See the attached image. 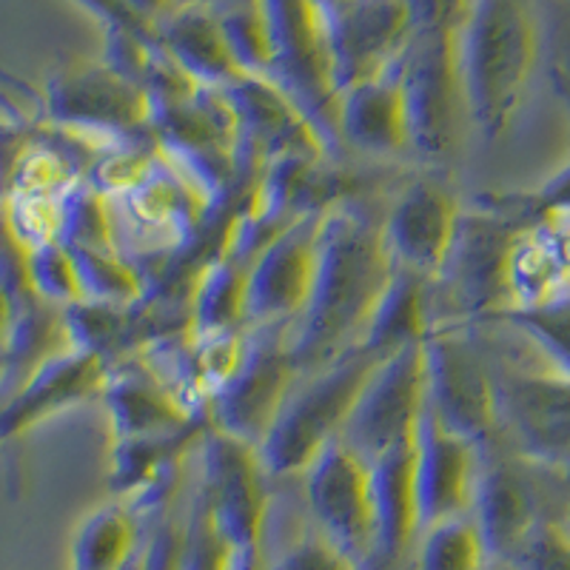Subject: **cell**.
<instances>
[{"label":"cell","mask_w":570,"mask_h":570,"mask_svg":"<svg viewBox=\"0 0 570 570\" xmlns=\"http://www.w3.org/2000/svg\"><path fill=\"white\" fill-rule=\"evenodd\" d=\"M305 505L325 539L363 570L374 559V493L371 465L334 440L303 473Z\"/></svg>","instance_id":"4fadbf2b"},{"label":"cell","mask_w":570,"mask_h":570,"mask_svg":"<svg viewBox=\"0 0 570 570\" xmlns=\"http://www.w3.org/2000/svg\"><path fill=\"white\" fill-rule=\"evenodd\" d=\"M533 471L537 465L508 454L505 448L482 451L468 517L480 531L488 559L511 562L525 539L548 519L542 513V493Z\"/></svg>","instance_id":"9a60e30c"},{"label":"cell","mask_w":570,"mask_h":570,"mask_svg":"<svg viewBox=\"0 0 570 570\" xmlns=\"http://www.w3.org/2000/svg\"><path fill=\"white\" fill-rule=\"evenodd\" d=\"M266 465L257 445L214 431L203 440L200 505L234 553V564L263 562V537L268 522Z\"/></svg>","instance_id":"9c48e42d"},{"label":"cell","mask_w":570,"mask_h":570,"mask_svg":"<svg viewBox=\"0 0 570 570\" xmlns=\"http://www.w3.org/2000/svg\"><path fill=\"white\" fill-rule=\"evenodd\" d=\"M476 325H499V328L517 331L544 365L570 376V294L511 305Z\"/></svg>","instance_id":"d4e9b609"},{"label":"cell","mask_w":570,"mask_h":570,"mask_svg":"<svg viewBox=\"0 0 570 570\" xmlns=\"http://www.w3.org/2000/svg\"><path fill=\"white\" fill-rule=\"evenodd\" d=\"M23 274H27V283L35 297L55 305V308H69V305L83 299L78 268H75V259H71L66 243L52 240L23 254Z\"/></svg>","instance_id":"f1b7e54d"},{"label":"cell","mask_w":570,"mask_h":570,"mask_svg":"<svg viewBox=\"0 0 570 570\" xmlns=\"http://www.w3.org/2000/svg\"><path fill=\"white\" fill-rule=\"evenodd\" d=\"M485 570H517L511 562H499V559H491V562L485 564Z\"/></svg>","instance_id":"836d02e7"},{"label":"cell","mask_w":570,"mask_h":570,"mask_svg":"<svg viewBox=\"0 0 570 570\" xmlns=\"http://www.w3.org/2000/svg\"><path fill=\"white\" fill-rule=\"evenodd\" d=\"M462 206L434 177H416L391 203L383 237L396 268L434 279L454 246Z\"/></svg>","instance_id":"e0dca14e"},{"label":"cell","mask_w":570,"mask_h":570,"mask_svg":"<svg viewBox=\"0 0 570 570\" xmlns=\"http://www.w3.org/2000/svg\"><path fill=\"white\" fill-rule=\"evenodd\" d=\"M3 237H7V226L0 223V252H3Z\"/></svg>","instance_id":"8d00e7d4"},{"label":"cell","mask_w":570,"mask_h":570,"mask_svg":"<svg viewBox=\"0 0 570 570\" xmlns=\"http://www.w3.org/2000/svg\"><path fill=\"white\" fill-rule=\"evenodd\" d=\"M272 35L268 80L288 95L323 131L337 140L340 89L328 43V14L320 0H263Z\"/></svg>","instance_id":"52a82bcc"},{"label":"cell","mask_w":570,"mask_h":570,"mask_svg":"<svg viewBox=\"0 0 570 570\" xmlns=\"http://www.w3.org/2000/svg\"><path fill=\"white\" fill-rule=\"evenodd\" d=\"M266 570H363L348 553H343L337 544L314 531L308 537L288 544L277 559L266 562Z\"/></svg>","instance_id":"4dcf8cb0"},{"label":"cell","mask_w":570,"mask_h":570,"mask_svg":"<svg viewBox=\"0 0 570 570\" xmlns=\"http://www.w3.org/2000/svg\"><path fill=\"white\" fill-rule=\"evenodd\" d=\"M106 374H109V360L91 351L66 348L52 360H46L0 409V442L23 434L46 416L100 394Z\"/></svg>","instance_id":"ac0fdd59"},{"label":"cell","mask_w":570,"mask_h":570,"mask_svg":"<svg viewBox=\"0 0 570 570\" xmlns=\"http://www.w3.org/2000/svg\"><path fill=\"white\" fill-rule=\"evenodd\" d=\"M473 203L502 214L522 232L537 226H551V223H570V160L564 163L557 175L539 183L537 188L482 195Z\"/></svg>","instance_id":"484cf974"},{"label":"cell","mask_w":570,"mask_h":570,"mask_svg":"<svg viewBox=\"0 0 570 570\" xmlns=\"http://www.w3.org/2000/svg\"><path fill=\"white\" fill-rule=\"evenodd\" d=\"M320 3H323L325 9H334V7H340V3H348V0H320Z\"/></svg>","instance_id":"e575fe53"},{"label":"cell","mask_w":570,"mask_h":570,"mask_svg":"<svg viewBox=\"0 0 570 570\" xmlns=\"http://www.w3.org/2000/svg\"><path fill=\"white\" fill-rule=\"evenodd\" d=\"M482 448L460 436L422 405L414 434V497L420 533L471 513Z\"/></svg>","instance_id":"2e32d148"},{"label":"cell","mask_w":570,"mask_h":570,"mask_svg":"<svg viewBox=\"0 0 570 570\" xmlns=\"http://www.w3.org/2000/svg\"><path fill=\"white\" fill-rule=\"evenodd\" d=\"M157 43L203 89H226L246 75L228 46L220 18L206 3L180 0L157 23Z\"/></svg>","instance_id":"44dd1931"},{"label":"cell","mask_w":570,"mask_h":570,"mask_svg":"<svg viewBox=\"0 0 570 570\" xmlns=\"http://www.w3.org/2000/svg\"><path fill=\"white\" fill-rule=\"evenodd\" d=\"M394 274L383 220H371L348 200L331 203L323 214L312 297L285 331L299 374L323 368L363 343Z\"/></svg>","instance_id":"6da1fadb"},{"label":"cell","mask_w":570,"mask_h":570,"mask_svg":"<svg viewBox=\"0 0 570 570\" xmlns=\"http://www.w3.org/2000/svg\"><path fill=\"white\" fill-rule=\"evenodd\" d=\"M43 106L49 124L80 140L120 146L151 135V98L106 60H83L55 71L46 83Z\"/></svg>","instance_id":"ba28073f"},{"label":"cell","mask_w":570,"mask_h":570,"mask_svg":"<svg viewBox=\"0 0 570 570\" xmlns=\"http://www.w3.org/2000/svg\"><path fill=\"white\" fill-rule=\"evenodd\" d=\"M246 274L248 266L240 259L214 257L191 285L188 297V323L191 334H226L246 325Z\"/></svg>","instance_id":"cb8c5ba5"},{"label":"cell","mask_w":570,"mask_h":570,"mask_svg":"<svg viewBox=\"0 0 570 570\" xmlns=\"http://www.w3.org/2000/svg\"><path fill=\"white\" fill-rule=\"evenodd\" d=\"M325 208L299 214L259 248L246 274V328H292L312 297Z\"/></svg>","instance_id":"7c38bea8"},{"label":"cell","mask_w":570,"mask_h":570,"mask_svg":"<svg viewBox=\"0 0 570 570\" xmlns=\"http://www.w3.org/2000/svg\"><path fill=\"white\" fill-rule=\"evenodd\" d=\"M126 3H129V9L137 14V18L151 23L157 32V23L171 12L180 0H126Z\"/></svg>","instance_id":"1f68e13d"},{"label":"cell","mask_w":570,"mask_h":570,"mask_svg":"<svg viewBox=\"0 0 570 570\" xmlns=\"http://www.w3.org/2000/svg\"><path fill=\"white\" fill-rule=\"evenodd\" d=\"M69 248V246H66ZM78 268L80 294L89 303L140 305L146 285L124 252H95V248H69Z\"/></svg>","instance_id":"4316f807"},{"label":"cell","mask_w":570,"mask_h":570,"mask_svg":"<svg viewBox=\"0 0 570 570\" xmlns=\"http://www.w3.org/2000/svg\"><path fill=\"white\" fill-rule=\"evenodd\" d=\"M337 140L368 157L411 155L409 115L396 66L340 95Z\"/></svg>","instance_id":"ffe728a7"},{"label":"cell","mask_w":570,"mask_h":570,"mask_svg":"<svg viewBox=\"0 0 570 570\" xmlns=\"http://www.w3.org/2000/svg\"><path fill=\"white\" fill-rule=\"evenodd\" d=\"M539 55L528 0H471L462 23L460 63L468 124L485 140L511 126L525 100Z\"/></svg>","instance_id":"7a4b0ae2"},{"label":"cell","mask_w":570,"mask_h":570,"mask_svg":"<svg viewBox=\"0 0 570 570\" xmlns=\"http://www.w3.org/2000/svg\"><path fill=\"white\" fill-rule=\"evenodd\" d=\"M425 348V402L442 425L480 445H499L493 360L468 323H431Z\"/></svg>","instance_id":"5b68a950"},{"label":"cell","mask_w":570,"mask_h":570,"mask_svg":"<svg viewBox=\"0 0 570 570\" xmlns=\"http://www.w3.org/2000/svg\"><path fill=\"white\" fill-rule=\"evenodd\" d=\"M383 360L368 348H351L334 363L297 376L257 448L268 476H303L325 445L340 440L351 409Z\"/></svg>","instance_id":"3957f363"},{"label":"cell","mask_w":570,"mask_h":570,"mask_svg":"<svg viewBox=\"0 0 570 570\" xmlns=\"http://www.w3.org/2000/svg\"><path fill=\"white\" fill-rule=\"evenodd\" d=\"M511 564L517 570H570V533L562 519H544Z\"/></svg>","instance_id":"f546056e"},{"label":"cell","mask_w":570,"mask_h":570,"mask_svg":"<svg viewBox=\"0 0 570 570\" xmlns=\"http://www.w3.org/2000/svg\"><path fill=\"white\" fill-rule=\"evenodd\" d=\"M522 228L485 206L462 208L454 246L431 279V323H485L511 308V263Z\"/></svg>","instance_id":"277c9868"},{"label":"cell","mask_w":570,"mask_h":570,"mask_svg":"<svg viewBox=\"0 0 570 570\" xmlns=\"http://www.w3.org/2000/svg\"><path fill=\"white\" fill-rule=\"evenodd\" d=\"M485 544L471 517L448 519L420 533L416 570H485Z\"/></svg>","instance_id":"83f0119b"},{"label":"cell","mask_w":570,"mask_h":570,"mask_svg":"<svg viewBox=\"0 0 570 570\" xmlns=\"http://www.w3.org/2000/svg\"><path fill=\"white\" fill-rule=\"evenodd\" d=\"M140 548V513L120 499L80 522L71 539L69 570H129Z\"/></svg>","instance_id":"603a6c76"},{"label":"cell","mask_w":570,"mask_h":570,"mask_svg":"<svg viewBox=\"0 0 570 570\" xmlns=\"http://www.w3.org/2000/svg\"><path fill=\"white\" fill-rule=\"evenodd\" d=\"M100 396L109 414L111 440L169 434L197 420H208L206 414L188 409L177 391L142 356L117 363L115 368L109 365Z\"/></svg>","instance_id":"d6986e66"},{"label":"cell","mask_w":570,"mask_h":570,"mask_svg":"<svg viewBox=\"0 0 570 570\" xmlns=\"http://www.w3.org/2000/svg\"><path fill=\"white\" fill-rule=\"evenodd\" d=\"M416 434V431H414ZM374 559L368 570H394L420 539L414 497V436L371 462Z\"/></svg>","instance_id":"7402d4cb"},{"label":"cell","mask_w":570,"mask_h":570,"mask_svg":"<svg viewBox=\"0 0 570 570\" xmlns=\"http://www.w3.org/2000/svg\"><path fill=\"white\" fill-rule=\"evenodd\" d=\"M422 405H425V348L422 340H416L376 365L345 420L340 442L371 465L414 436Z\"/></svg>","instance_id":"8fae6325"},{"label":"cell","mask_w":570,"mask_h":570,"mask_svg":"<svg viewBox=\"0 0 570 570\" xmlns=\"http://www.w3.org/2000/svg\"><path fill=\"white\" fill-rule=\"evenodd\" d=\"M325 14L340 95L394 69L414 32L411 0H348Z\"/></svg>","instance_id":"5bb4252c"},{"label":"cell","mask_w":570,"mask_h":570,"mask_svg":"<svg viewBox=\"0 0 570 570\" xmlns=\"http://www.w3.org/2000/svg\"><path fill=\"white\" fill-rule=\"evenodd\" d=\"M562 525L568 528V533H570V502H568V511H564V517H562Z\"/></svg>","instance_id":"d590c367"},{"label":"cell","mask_w":570,"mask_h":570,"mask_svg":"<svg viewBox=\"0 0 570 570\" xmlns=\"http://www.w3.org/2000/svg\"><path fill=\"white\" fill-rule=\"evenodd\" d=\"M551 83L570 115V55H564V58H559L557 63L551 66Z\"/></svg>","instance_id":"d6a6232c"},{"label":"cell","mask_w":570,"mask_h":570,"mask_svg":"<svg viewBox=\"0 0 570 570\" xmlns=\"http://www.w3.org/2000/svg\"><path fill=\"white\" fill-rule=\"evenodd\" d=\"M499 448L542 471L570 473V376L551 365L493 360Z\"/></svg>","instance_id":"8992f818"},{"label":"cell","mask_w":570,"mask_h":570,"mask_svg":"<svg viewBox=\"0 0 570 570\" xmlns=\"http://www.w3.org/2000/svg\"><path fill=\"white\" fill-rule=\"evenodd\" d=\"M240 365L208 400V425L228 436L257 445L266 440L274 416L297 383V365L285 340L288 328H248Z\"/></svg>","instance_id":"30bf717a"}]
</instances>
